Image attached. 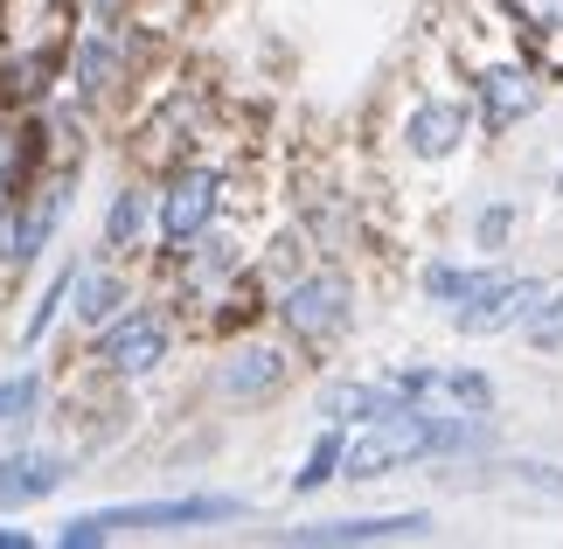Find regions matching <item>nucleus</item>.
Here are the masks:
<instances>
[{
  "instance_id": "9d476101",
  "label": "nucleus",
  "mask_w": 563,
  "mask_h": 549,
  "mask_svg": "<svg viewBox=\"0 0 563 549\" xmlns=\"http://www.w3.org/2000/svg\"><path fill=\"white\" fill-rule=\"evenodd\" d=\"M473 140H481V112L466 91H418L397 119V146L418 167H452Z\"/></svg>"
},
{
  "instance_id": "dca6fc26",
  "label": "nucleus",
  "mask_w": 563,
  "mask_h": 549,
  "mask_svg": "<svg viewBox=\"0 0 563 549\" xmlns=\"http://www.w3.org/2000/svg\"><path fill=\"white\" fill-rule=\"evenodd\" d=\"M146 293V285H140V265H119V257H84V265H77V285H70V314H63V320H70L77 327V341L84 334H98V327L104 320H112V314H125V306H133Z\"/></svg>"
},
{
  "instance_id": "6e6552de",
  "label": "nucleus",
  "mask_w": 563,
  "mask_h": 549,
  "mask_svg": "<svg viewBox=\"0 0 563 549\" xmlns=\"http://www.w3.org/2000/svg\"><path fill=\"white\" fill-rule=\"evenodd\" d=\"M307 348H299L292 334H278L272 320L257 327H236V334L216 341V362H209V397L223 410H265L278 404L286 389L307 376Z\"/></svg>"
},
{
  "instance_id": "ddd939ff",
  "label": "nucleus",
  "mask_w": 563,
  "mask_h": 549,
  "mask_svg": "<svg viewBox=\"0 0 563 549\" xmlns=\"http://www.w3.org/2000/svg\"><path fill=\"white\" fill-rule=\"evenodd\" d=\"M439 521L424 508H389V515H334V521H299L278 542L292 549H369V542H410V536H431Z\"/></svg>"
},
{
  "instance_id": "412c9836",
  "label": "nucleus",
  "mask_w": 563,
  "mask_h": 549,
  "mask_svg": "<svg viewBox=\"0 0 563 549\" xmlns=\"http://www.w3.org/2000/svg\"><path fill=\"white\" fill-rule=\"evenodd\" d=\"M494 14H501V29L522 42L529 56H543V42L563 35V0H494Z\"/></svg>"
},
{
  "instance_id": "423d86ee",
  "label": "nucleus",
  "mask_w": 563,
  "mask_h": 549,
  "mask_svg": "<svg viewBox=\"0 0 563 549\" xmlns=\"http://www.w3.org/2000/svg\"><path fill=\"white\" fill-rule=\"evenodd\" d=\"M230 140V105L209 77H181V84H154L146 105L133 112V167L140 174H167L175 161L202 146Z\"/></svg>"
},
{
  "instance_id": "f8f14e48",
  "label": "nucleus",
  "mask_w": 563,
  "mask_h": 549,
  "mask_svg": "<svg viewBox=\"0 0 563 549\" xmlns=\"http://www.w3.org/2000/svg\"><path fill=\"white\" fill-rule=\"evenodd\" d=\"M543 293H550L543 278H529V272H501V265H494L481 293H473L466 306H452V334H466V341L522 334V327L536 320V306H543Z\"/></svg>"
},
{
  "instance_id": "6ab92c4d",
  "label": "nucleus",
  "mask_w": 563,
  "mask_h": 549,
  "mask_svg": "<svg viewBox=\"0 0 563 549\" xmlns=\"http://www.w3.org/2000/svg\"><path fill=\"white\" fill-rule=\"evenodd\" d=\"M56 404V376L49 369H14V376H0V438H29L42 425V410Z\"/></svg>"
},
{
  "instance_id": "20e7f679",
  "label": "nucleus",
  "mask_w": 563,
  "mask_h": 549,
  "mask_svg": "<svg viewBox=\"0 0 563 549\" xmlns=\"http://www.w3.org/2000/svg\"><path fill=\"white\" fill-rule=\"evenodd\" d=\"M265 320L307 348L313 369L334 362L341 348L355 341V327H362V278H355V265L349 257H307L299 272L272 278L265 285Z\"/></svg>"
},
{
  "instance_id": "2eb2a0df",
  "label": "nucleus",
  "mask_w": 563,
  "mask_h": 549,
  "mask_svg": "<svg viewBox=\"0 0 563 549\" xmlns=\"http://www.w3.org/2000/svg\"><path fill=\"white\" fill-rule=\"evenodd\" d=\"M98 251L119 257V265H154V174H125L104 202V223H98Z\"/></svg>"
},
{
  "instance_id": "5701e85b",
  "label": "nucleus",
  "mask_w": 563,
  "mask_h": 549,
  "mask_svg": "<svg viewBox=\"0 0 563 549\" xmlns=\"http://www.w3.org/2000/svg\"><path fill=\"white\" fill-rule=\"evenodd\" d=\"M487 272H494V265H460V257H431V265L418 272V285H424V299H431V306H445V314H452V306H466V299L487 285Z\"/></svg>"
},
{
  "instance_id": "393cba45",
  "label": "nucleus",
  "mask_w": 563,
  "mask_h": 549,
  "mask_svg": "<svg viewBox=\"0 0 563 549\" xmlns=\"http://www.w3.org/2000/svg\"><path fill=\"white\" fill-rule=\"evenodd\" d=\"M522 341L536 348V355H563V285H550V293H543L536 320L522 327Z\"/></svg>"
},
{
  "instance_id": "c85d7f7f",
  "label": "nucleus",
  "mask_w": 563,
  "mask_h": 549,
  "mask_svg": "<svg viewBox=\"0 0 563 549\" xmlns=\"http://www.w3.org/2000/svg\"><path fill=\"white\" fill-rule=\"evenodd\" d=\"M556 202H563V167H556Z\"/></svg>"
},
{
  "instance_id": "bb28decb",
  "label": "nucleus",
  "mask_w": 563,
  "mask_h": 549,
  "mask_svg": "<svg viewBox=\"0 0 563 549\" xmlns=\"http://www.w3.org/2000/svg\"><path fill=\"white\" fill-rule=\"evenodd\" d=\"M501 473H515L522 487H536V494H556V501H563V466H550V459H508Z\"/></svg>"
},
{
  "instance_id": "0eeeda50",
  "label": "nucleus",
  "mask_w": 563,
  "mask_h": 549,
  "mask_svg": "<svg viewBox=\"0 0 563 549\" xmlns=\"http://www.w3.org/2000/svg\"><path fill=\"white\" fill-rule=\"evenodd\" d=\"M181 314L167 306L154 285L125 306V314H112L98 327V334H84L77 341V355L70 362H84V369H98V376H112V383H125V389H146V383H161L167 376V362L181 355Z\"/></svg>"
},
{
  "instance_id": "a211bd4d",
  "label": "nucleus",
  "mask_w": 563,
  "mask_h": 549,
  "mask_svg": "<svg viewBox=\"0 0 563 549\" xmlns=\"http://www.w3.org/2000/svg\"><path fill=\"white\" fill-rule=\"evenodd\" d=\"M397 410H410V397L389 383V369H376V376H349V383H328V397H320V417H328V425H349V431L383 425V417H397Z\"/></svg>"
},
{
  "instance_id": "b1692460",
  "label": "nucleus",
  "mask_w": 563,
  "mask_h": 549,
  "mask_svg": "<svg viewBox=\"0 0 563 549\" xmlns=\"http://www.w3.org/2000/svg\"><path fill=\"white\" fill-rule=\"evenodd\" d=\"M439 404H460V410H487V417H494V404H501V383H494L481 362H445Z\"/></svg>"
},
{
  "instance_id": "f257e3e1",
  "label": "nucleus",
  "mask_w": 563,
  "mask_h": 549,
  "mask_svg": "<svg viewBox=\"0 0 563 549\" xmlns=\"http://www.w3.org/2000/svg\"><path fill=\"white\" fill-rule=\"evenodd\" d=\"M146 285L181 314L188 334L223 341L236 327L265 320V272H257V209H236L202 237L161 251L146 265Z\"/></svg>"
},
{
  "instance_id": "4be33fe9",
  "label": "nucleus",
  "mask_w": 563,
  "mask_h": 549,
  "mask_svg": "<svg viewBox=\"0 0 563 549\" xmlns=\"http://www.w3.org/2000/svg\"><path fill=\"white\" fill-rule=\"evenodd\" d=\"M77 265H84V257H63V265H56V278L42 285V299L29 306V320H21V355H35V348L56 334V320L70 314V285H77Z\"/></svg>"
},
{
  "instance_id": "c756f323",
  "label": "nucleus",
  "mask_w": 563,
  "mask_h": 549,
  "mask_svg": "<svg viewBox=\"0 0 563 549\" xmlns=\"http://www.w3.org/2000/svg\"><path fill=\"white\" fill-rule=\"evenodd\" d=\"M70 8H77V0H70Z\"/></svg>"
},
{
  "instance_id": "1a4fd4ad",
  "label": "nucleus",
  "mask_w": 563,
  "mask_h": 549,
  "mask_svg": "<svg viewBox=\"0 0 563 549\" xmlns=\"http://www.w3.org/2000/svg\"><path fill=\"white\" fill-rule=\"evenodd\" d=\"M251 501L244 494H175V501H112V508H84L56 529V549H104L125 529L167 536V529H223V521H244Z\"/></svg>"
},
{
  "instance_id": "7ed1b4c3",
  "label": "nucleus",
  "mask_w": 563,
  "mask_h": 549,
  "mask_svg": "<svg viewBox=\"0 0 563 549\" xmlns=\"http://www.w3.org/2000/svg\"><path fill=\"white\" fill-rule=\"evenodd\" d=\"M161 50H167V42L146 35L140 21H98V14H84L77 29H70V50H63V98H70L84 119L140 112L146 91H154Z\"/></svg>"
},
{
  "instance_id": "9b49d317",
  "label": "nucleus",
  "mask_w": 563,
  "mask_h": 549,
  "mask_svg": "<svg viewBox=\"0 0 563 549\" xmlns=\"http://www.w3.org/2000/svg\"><path fill=\"white\" fill-rule=\"evenodd\" d=\"M404 466H431V404H410L383 425L349 431V466L341 480H389Z\"/></svg>"
},
{
  "instance_id": "f3484780",
  "label": "nucleus",
  "mask_w": 563,
  "mask_h": 549,
  "mask_svg": "<svg viewBox=\"0 0 563 549\" xmlns=\"http://www.w3.org/2000/svg\"><path fill=\"white\" fill-rule=\"evenodd\" d=\"M42 161H49V119L0 105V209H8L14 195L35 182Z\"/></svg>"
},
{
  "instance_id": "aec40b11",
  "label": "nucleus",
  "mask_w": 563,
  "mask_h": 549,
  "mask_svg": "<svg viewBox=\"0 0 563 549\" xmlns=\"http://www.w3.org/2000/svg\"><path fill=\"white\" fill-rule=\"evenodd\" d=\"M341 466H349V425H320V438L307 446V459H299V473L286 480V487L299 501H313L320 487H334V480H341Z\"/></svg>"
},
{
  "instance_id": "39448f33",
  "label": "nucleus",
  "mask_w": 563,
  "mask_h": 549,
  "mask_svg": "<svg viewBox=\"0 0 563 549\" xmlns=\"http://www.w3.org/2000/svg\"><path fill=\"white\" fill-rule=\"evenodd\" d=\"M286 223L307 237L320 257H349V265L376 257V209H369V195H362L349 174H341L328 153H313V146H299L292 167H286Z\"/></svg>"
},
{
  "instance_id": "f03ea898",
  "label": "nucleus",
  "mask_w": 563,
  "mask_h": 549,
  "mask_svg": "<svg viewBox=\"0 0 563 549\" xmlns=\"http://www.w3.org/2000/svg\"><path fill=\"white\" fill-rule=\"evenodd\" d=\"M439 42L452 56V77L481 112V140H508L543 112L550 98V70L536 63L522 42L501 29L494 0H460V8H439Z\"/></svg>"
},
{
  "instance_id": "cd10ccee",
  "label": "nucleus",
  "mask_w": 563,
  "mask_h": 549,
  "mask_svg": "<svg viewBox=\"0 0 563 549\" xmlns=\"http://www.w3.org/2000/svg\"><path fill=\"white\" fill-rule=\"evenodd\" d=\"M0 549H35V536H29V529H8V521H0Z\"/></svg>"
},
{
  "instance_id": "a878e982",
  "label": "nucleus",
  "mask_w": 563,
  "mask_h": 549,
  "mask_svg": "<svg viewBox=\"0 0 563 549\" xmlns=\"http://www.w3.org/2000/svg\"><path fill=\"white\" fill-rule=\"evenodd\" d=\"M508 237H515V202H487L473 216V251H508Z\"/></svg>"
},
{
  "instance_id": "4468645a",
  "label": "nucleus",
  "mask_w": 563,
  "mask_h": 549,
  "mask_svg": "<svg viewBox=\"0 0 563 549\" xmlns=\"http://www.w3.org/2000/svg\"><path fill=\"white\" fill-rule=\"evenodd\" d=\"M77 473V452L70 446H8L0 452V515H29L42 508L49 494H63V480Z\"/></svg>"
}]
</instances>
